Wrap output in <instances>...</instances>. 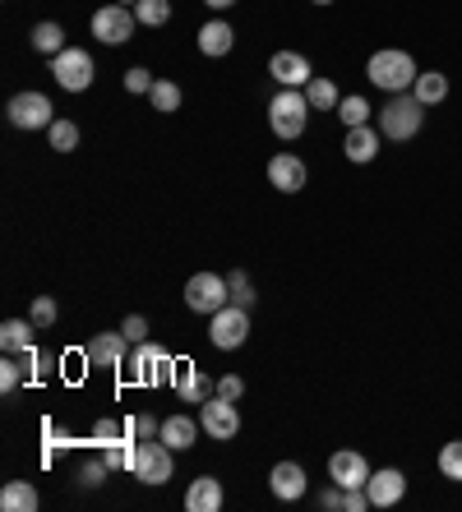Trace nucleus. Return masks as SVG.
<instances>
[{"instance_id":"f257e3e1","label":"nucleus","mask_w":462,"mask_h":512,"mask_svg":"<svg viewBox=\"0 0 462 512\" xmlns=\"http://www.w3.org/2000/svg\"><path fill=\"white\" fill-rule=\"evenodd\" d=\"M416 74H421L416 70V60L398 47H384V51H375V56L365 60V79H370L375 88H384V93H412Z\"/></svg>"},{"instance_id":"f03ea898","label":"nucleus","mask_w":462,"mask_h":512,"mask_svg":"<svg viewBox=\"0 0 462 512\" xmlns=\"http://www.w3.org/2000/svg\"><path fill=\"white\" fill-rule=\"evenodd\" d=\"M305 125H310V97L305 88H278V93L268 97V130L278 134V139H301Z\"/></svg>"},{"instance_id":"7ed1b4c3","label":"nucleus","mask_w":462,"mask_h":512,"mask_svg":"<svg viewBox=\"0 0 462 512\" xmlns=\"http://www.w3.org/2000/svg\"><path fill=\"white\" fill-rule=\"evenodd\" d=\"M426 111L416 102V93H389V102L379 107V134L393 143H407L421 134V125H426Z\"/></svg>"},{"instance_id":"20e7f679","label":"nucleus","mask_w":462,"mask_h":512,"mask_svg":"<svg viewBox=\"0 0 462 512\" xmlns=\"http://www.w3.org/2000/svg\"><path fill=\"white\" fill-rule=\"evenodd\" d=\"M130 476L139 480V485H167L171 476H176V448H167V443H153V439H139L134 443V462H130Z\"/></svg>"},{"instance_id":"39448f33","label":"nucleus","mask_w":462,"mask_h":512,"mask_svg":"<svg viewBox=\"0 0 462 512\" xmlns=\"http://www.w3.org/2000/svg\"><path fill=\"white\" fill-rule=\"evenodd\" d=\"M5 116H10L14 130H51V120H56V107H51L47 93H37V88H28V93H14L10 107H5Z\"/></svg>"},{"instance_id":"423d86ee","label":"nucleus","mask_w":462,"mask_h":512,"mask_svg":"<svg viewBox=\"0 0 462 512\" xmlns=\"http://www.w3.org/2000/svg\"><path fill=\"white\" fill-rule=\"evenodd\" d=\"M208 342L218 351H236L250 342V310L241 305H222L218 314H208Z\"/></svg>"},{"instance_id":"0eeeda50","label":"nucleus","mask_w":462,"mask_h":512,"mask_svg":"<svg viewBox=\"0 0 462 512\" xmlns=\"http://www.w3.org/2000/svg\"><path fill=\"white\" fill-rule=\"evenodd\" d=\"M185 305L195 314H218L222 305H231V286L222 273H195L185 282Z\"/></svg>"},{"instance_id":"6e6552de","label":"nucleus","mask_w":462,"mask_h":512,"mask_svg":"<svg viewBox=\"0 0 462 512\" xmlns=\"http://www.w3.org/2000/svg\"><path fill=\"white\" fill-rule=\"evenodd\" d=\"M93 56H88L84 47H65L61 56H51V79L65 88V93H84L88 84H93Z\"/></svg>"},{"instance_id":"1a4fd4ad","label":"nucleus","mask_w":462,"mask_h":512,"mask_svg":"<svg viewBox=\"0 0 462 512\" xmlns=\"http://www.w3.org/2000/svg\"><path fill=\"white\" fill-rule=\"evenodd\" d=\"M134 24H139V19H134L130 5H116V0H111V5H102V10L93 14V37H98L102 47H121V42L134 37Z\"/></svg>"},{"instance_id":"9d476101","label":"nucleus","mask_w":462,"mask_h":512,"mask_svg":"<svg viewBox=\"0 0 462 512\" xmlns=\"http://www.w3.org/2000/svg\"><path fill=\"white\" fill-rule=\"evenodd\" d=\"M199 425H204L208 439H236L241 434V411H236V402H227V397H208L204 406H199Z\"/></svg>"},{"instance_id":"9b49d317","label":"nucleus","mask_w":462,"mask_h":512,"mask_svg":"<svg viewBox=\"0 0 462 512\" xmlns=\"http://www.w3.org/2000/svg\"><path fill=\"white\" fill-rule=\"evenodd\" d=\"M125 356H130V337L116 328V333H98L84 346V360L93 370H125Z\"/></svg>"},{"instance_id":"f8f14e48","label":"nucleus","mask_w":462,"mask_h":512,"mask_svg":"<svg viewBox=\"0 0 462 512\" xmlns=\"http://www.w3.org/2000/svg\"><path fill=\"white\" fill-rule=\"evenodd\" d=\"M268 74H273V84L278 88H305L310 79H315L305 51H278V56L268 60Z\"/></svg>"},{"instance_id":"ddd939ff","label":"nucleus","mask_w":462,"mask_h":512,"mask_svg":"<svg viewBox=\"0 0 462 512\" xmlns=\"http://www.w3.org/2000/svg\"><path fill=\"white\" fill-rule=\"evenodd\" d=\"M365 494H370V508H398L402 494H407V476H402L398 466L370 471V480H365Z\"/></svg>"},{"instance_id":"4468645a","label":"nucleus","mask_w":462,"mask_h":512,"mask_svg":"<svg viewBox=\"0 0 462 512\" xmlns=\"http://www.w3.org/2000/svg\"><path fill=\"white\" fill-rule=\"evenodd\" d=\"M305 180H310V167H305L296 153H278L273 162H268V185L278 194H301Z\"/></svg>"},{"instance_id":"2eb2a0df","label":"nucleus","mask_w":462,"mask_h":512,"mask_svg":"<svg viewBox=\"0 0 462 512\" xmlns=\"http://www.w3.org/2000/svg\"><path fill=\"white\" fill-rule=\"evenodd\" d=\"M329 480H338L342 489H365V480H370V462H365L356 448H338V453L329 457Z\"/></svg>"},{"instance_id":"dca6fc26","label":"nucleus","mask_w":462,"mask_h":512,"mask_svg":"<svg viewBox=\"0 0 462 512\" xmlns=\"http://www.w3.org/2000/svg\"><path fill=\"white\" fill-rule=\"evenodd\" d=\"M162 356H171L162 342H134V351L125 356V379L130 383H153V370H158Z\"/></svg>"},{"instance_id":"f3484780","label":"nucleus","mask_w":462,"mask_h":512,"mask_svg":"<svg viewBox=\"0 0 462 512\" xmlns=\"http://www.w3.org/2000/svg\"><path fill=\"white\" fill-rule=\"evenodd\" d=\"M268 489H273V499H282V503L305 499V466L301 462H278L273 471H268Z\"/></svg>"},{"instance_id":"a211bd4d","label":"nucleus","mask_w":462,"mask_h":512,"mask_svg":"<svg viewBox=\"0 0 462 512\" xmlns=\"http://www.w3.org/2000/svg\"><path fill=\"white\" fill-rule=\"evenodd\" d=\"M379 148H384V134H379L375 125H356V130H347V139H342V153H347V162H356V167L375 162Z\"/></svg>"},{"instance_id":"6ab92c4d","label":"nucleus","mask_w":462,"mask_h":512,"mask_svg":"<svg viewBox=\"0 0 462 512\" xmlns=\"http://www.w3.org/2000/svg\"><path fill=\"white\" fill-rule=\"evenodd\" d=\"M171 388H176V397H181V402H190V406H204L208 397H218V383L208 379L204 370H195V365H181V374H176V383H171Z\"/></svg>"},{"instance_id":"aec40b11","label":"nucleus","mask_w":462,"mask_h":512,"mask_svg":"<svg viewBox=\"0 0 462 512\" xmlns=\"http://www.w3.org/2000/svg\"><path fill=\"white\" fill-rule=\"evenodd\" d=\"M222 503H227V494H222L218 476H199V480H190V489H185V508L190 512H218Z\"/></svg>"},{"instance_id":"412c9836","label":"nucleus","mask_w":462,"mask_h":512,"mask_svg":"<svg viewBox=\"0 0 462 512\" xmlns=\"http://www.w3.org/2000/svg\"><path fill=\"white\" fill-rule=\"evenodd\" d=\"M199 429H204V425H199L195 416H181V411H176V416H167V420H162L158 439L167 443V448H176V453H185V448H195Z\"/></svg>"},{"instance_id":"4be33fe9","label":"nucleus","mask_w":462,"mask_h":512,"mask_svg":"<svg viewBox=\"0 0 462 512\" xmlns=\"http://www.w3.org/2000/svg\"><path fill=\"white\" fill-rule=\"evenodd\" d=\"M231 47H236V28H231L227 19H208V24L199 28V51H204L208 60L227 56Z\"/></svg>"},{"instance_id":"5701e85b","label":"nucleus","mask_w":462,"mask_h":512,"mask_svg":"<svg viewBox=\"0 0 462 512\" xmlns=\"http://www.w3.org/2000/svg\"><path fill=\"white\" fill-rule=\"evenodd\" d=\"M33 319H5L0 323V351L5 356H24V351H33Z\"/></svg>"},{"instance_id":"b1692460","label":"nucleus","mask_w":462,"mask_h":512,"mask_svg":"<svg viewBox=\"0 0 462 512\" xmlns=\"http://www.w3.org/2000/svg\"><path fill=\"white\" fill-rule=\"evenodd\" d=\"M416 102L421 107H439V102H449V74H439V70H421L416 74V84H412Z\"/></svg>"},{"instance_id":"393cba45","label":"nucleus","mask_w":462,"mask_h":512,"mask_svg":"<svg viewBox=\"0 0 462 512\" xmlns=\"http://www.w3.org/2000/svg\"><path fill=\"white\" fill-rule=\"evenodd\" d=\"M28 47H33L37 56H61L65 51V28L51 24V19H42V24H33V33H28Z\"/></svg>"},{"instance_id":"a878e982","label":"nucleus","mask_w":462,"mask_h":512,"mask_svg":"<svg viewBox=\"0 0 462 512\" xmlns=\"http://www.w3.org/2000/svg\"><path fill=\"white\" fill-rule=\"evenodd\" d=\"M0 508L5 512H33L37 508L33 480H5V489H0Z\"/></svg>"},{"instance_id":"bb28decb","label":"nucleus","mask_w":462,"mask_h":512,"mask_svg":"<svg viewBox=\"0 0 462 512\" xmlns=\"http://www.w3.org/2000/svg\"><path fill=\"white\" fill-rule=\"evenodd\" d=\"M305 97H310V111H338V102H342L338 84H333L329 74H315V79L305 84Z\"/></svg>"},{"instance_id":"cd10ccee","label":"nucleus","mask_w":462,"mask_h":512,"mask_svg":"<svg viewBox=\"0 0 462 512\" xmlns=\"http://www.w3.org/2000/svg\"><path fill=\"white\" fill-rule=\"evenodd\" d=\"M338 116H342V125H347V130H356V125H370L375 107H370L361 93H347V97L338 102Z\"/></svg>"},{"instance_id":"c85d7f7f","label":"nucleus","mask_w":462,"mask_h":512,"mask_svg":"<svg viewBox=\"0 0 462 512\" xmlns=\"http://www.w3.org/2000/svg\"><path fill=\"white\" fill-rule=\"evenodd\" d=\"M148 102H153V111H162V116L181 111V84H171V79H158V84H153V93H148Z\"/></svg>"},{"instance_id":"c756f323","label":"nucleus","mask_w":462,"mask_h":512,"mask_svg":"<svg viewBox=\"0 0 462 512\" xmlns=\"http://www.w3.org/2000/svg\"><path fill=\"white\" fill-rule=\"evenodd\" d=\"M134 19H139V28H162L171 19V0H139Z\"/></svg>"},{"instance_id":"7c9ffc66","label":"nucleus","mask_w":462,"mask_h":512,"mask_svg":"<svg viewBox=\"0 0 462 512\" xmlns=\"http://www.w3.org/2000/svg\"><path fill=\"white\" fill-rule=\"evenodd\" d=\"M47 139H51V148H56V153H74V148H79V125H74V120H51V130H47Z\"/></svg>"},{"instance_id":"2f4dec72","label":"nucleus","mask_w":462,"mask_h":512,"mask_svg":"<svg viewBox=\"0 0 462 512\" xmlns=\"http://www.w3.org/2000/svg\"><path fill=\"white\" fill-rule=\"evenodd\" d=\"M439 476L444 480H453V485H462V439H453V443H444L439 448Z\"/></svg>"},{"instance_id":"473e14b6","label":"nucleus","mask_w":462,"mask_h":512,"mask_svg":"<svg viewBox=\"0 0 462 512\" xmlns=\"http://www.w3.org/2000/svg\"><path fill=\"white\" fill-rule=\"evenodd\" d=\"M227 286H231V305H241V310H250L255 305V282H250V273H227Z\"/></svg>"},{"instance_id":"72a5a7b5","label":"nucleus","mask_w":462,"mask_h":512,"mask_svg":"<svg viewBox=\"0 0 462 512\" xmlns=\"http://www.w3.org/2000/svg\"><path fill=\"white\" fill-rule=\"evenodd\" d=\"M107 476H111L107 457H88V462H79V485H84V489H98Z\"/></svg>"},{"instance_id":"f704fd0d","label":"nucleus","mask_w":462,"mask_h":512,"mask_svg":"<svg viewBox=\"0 0 462 512\" xmlns=\"http://www.w3.org/2000/svg\"><path fill=\"white\" fill-rule=\"evenodd\" d=\"M56 300L51 296H33V305H28V319H33V328L37 333H42V328H51V323H56Z\"/></svg>"},{"instance_id":"c9c22d12","label":"nucleus","mask_w":462,"mask_h":512,"mask_svg":"<svg viewBox=\"0 0 462 512\" xmlns=\"http://www.w3.org/2000/svg\"><path fill=\"white\" fill-rule=\"evenodd\" d=\"M125 434H130V425H121V420H111V416H102L98 425H93V443H98V448H107V443H121Z\"/></svg>"},{"instance_id":"e433bc0d","label":"nucleus","mask_w":462,"mask_h":512,"mask_svg":"<svg viewBox=\"0 0 462 512\" xmlns=\"http://www.w3.org/2000/svg\"><path fill=\"white\" fill-rule=\"evenodd\" d=\"M153 84H158V79H153V70H144V65L125 70V93H130V97H148V93H153Z\"/></svg>"},{"instance_id":"4c0bfd02","label":"nucleus","mask_w":462,"mask_h":512,"mask_svg":"<svg viewBox=\"0 0 462 512\" xmlns=\"http://www.w3.org/2000/svg\"><path fill=\"white\" fill-rule=\"evenodd\" d=\"M102 457H107L111 471H130V462H134V443H130V439L107 443V448H102Z\"/></svg>"},{"instance_id":"58836bf2","label":"nucleus","mask_w":462,"mask_h":512,"mask_svg":"<svg viewBox=\"0 0 462 512\" xmlns=\"http://www.w3.org/2000/svg\"><path fill=\"white\" fill-rule=\"evenodd\" d=\"M28 365H19V360H14V356H5V360H0V393H14V388H19V383H24L28 379Z\"/></svg>"},{"instance_id":"ea45409f","label":"nucleus","mask_w":462,"mask_h":512,"mask_svg":"<svg viewBox=\"0 0 462 512\" xmlns=\"http://www.w3.org/2000/svg\"><path fill=\"white\" fill-rule=\"evenodd\" d=\"M158 429H162V420L148 416V411H139V416L130 420V434H134V439H158Z\"/></svg>"},{"instance_id":"a19ab883","label":"nucleus","mask_w":462,"mask_h":512,"mask_svg":"<svg viewBox=\"0 0 462 512\" xmlns=\"http://www.w3.org/2000/svg\"><path fill=\"white\" fill-rule=\"evenodd\" d=\"M342 499H347V489L338 480H329V489L319 494V512H342Z\"/></svg>"},{"instance_id":"79ce46f5","label":"nucleus","mask_w":462,"mask_h":512,"mask_svg":"<svg viewBox=\"0 0 462 512\" xmlns=\"http://www.w3.org/2000/svg\"><path fill=\"white\" fill-rule=\"evenodd\" d=\"M218 397H227V402H241V397H245V379H236V374H222V379H218Z\"/></svg>"},{"instance_id":"37998d69","label":"nucleus","mask_w":462,"mask_h":512,"mask_svg":"<svg viewBox=\"0 0 462 512\" xmlns=\"http://www.w3.org/2000/svg\"><path fill=\"white\" fill-rule=\"evenodd\" d=\"M121 333L130 337V342H148V319L144 314H130V319L121 323Z\"/></svg>"},{"instance_id":"c03bdc74","label":"nucleus","mask_w":462,"mask_h":512,"mask_svg":"<svg viewBox=\"0 0 462 512\" xmlns=\"http://www.w3.org/2000/svg\"><path fill=\"white\" fill-rule=\"evenodd\" d=\"M370 508V494L365 489H347V499H342V512H365Z\"/></svg>"},{"instance_id":"a18cd8bd","label":"nucleus","mask_w":462,"mask_h":512,"mask_svg":"<svg viewBox=\"0 0 462 512\" xmlns=\"http://www.w3.org/2000/svg\"><path fill=\"white\" fill-rule=\"evenodd\" d=\"M208 10H231V5H236V0H204Z\"/></svg>"},{"instance_id":"49530a36","label":"nucleus","mask_w":462,"mask_h":512,"mask_svg":"<svg viewBox=\"0 0 462 512\" xmlns=\"http://www.w3.org/2000/svg\"><path fill=\"white\" fill-rule=\"evenodd\" d=\"M116 5H130V10H134V5H139V0H116Z\"/></svg>"},{"instance_id":"de8ad7c7","label":"nucleus","mask_w":462,"mask_h":512,"mask_svg":"<svg viewBox=\"0 0 462 512\" xmlns=\"http://www.w3.org/2000/svg\"><path fill=\"white\" fill-rule=\"evenodd\" d=\"M310 5H333V0H310Z\"/></svg>"}]
</instances>
